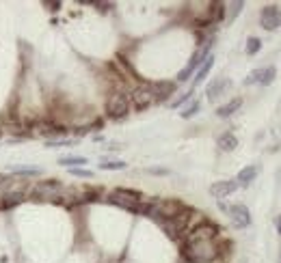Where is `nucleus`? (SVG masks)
I'll return each instance as SVG.
<instances>
[{
  "instance_id": "nucleus-10",
  "label": "nucleus",
  "mask_w": 281,
  "mask_h": 263,
  "mask_svg": "<svg viewBox=\"0 0 281 263\" xmlns=\"http://www.w3.org/2000/svg\"><path fill=\"white\" fill-rule=\"evenodd\" d=\"M149 89H152V93H154V97H156V100H162V97L173 95L175 84H173V82H165V80H160V82L149 84Z\"/></svg>"
},
{
  "instance_id": "nucleus-27",
  "label": "nucleus",
  "mask_w": 281,
  "mask_h": 263,
  "mask_svg": "<svg viewBox=\"0 0 281 263\" xmlns=\"http://www.w3.org/2000/svg\"><path fill=\"white\" fill-rule=\"evenodd\" d=\"M260 76H262V69H256V71H251V74L247 76L245 84H256V82H260Z\"/></svg>"
},
{
  "instance_id": "nucleus-28",
  "label": "nucleus",
  "mask_w": 281,
  "mask_h": 263,
  "mask_svg": "<svg viewBox=\"0 0 281 263\" xmlns=\"http://www.w3.org/2000/svg\"><path fill=\"white\" fill-rule=\"evenodd\" d=\"M243 6H245L243 2H234V4H232V13H230V19H232V17H236V15H238V11L243 9Z\"/></svg>"
},
{
  "instance_id": "nucleus-24",
  "label": "nucleus",
  "mask_w": 281,
  "mask_h": 263,
  "mask_svg": "<svg viewBox=\"0 0 281 263\" xmlns=\"http://www.w3.org/2000/svg\"><path fill=\"white\" fill-rule=\"evenodd\" d=\"M69 173L76 177H82V179H91L93 177V170H87V168H69Z\"/></svg>"
},
{
  "instance_id": "nucleus-3",
  "label": "nucleus",
  "mask_w": 281,
  "mask_h": 263,
  "mask_svg": "<svg viewBox=\"0 0 281 263\" xmlns=\"http://www.w3.org/2000/svg\"><path fill=\"white\" fill-rule=\"evenodd\" d=\"M106 113H108L110 119H123V117L130 113V100H128V95H123V93L110 95L108 102H106Z\"/></svg>"
},
{
  "instance_id": "nucleus-21",
  "label": "nucleus",
  "mask_w": 281,
  "mask_h": 263,
  "mask_svg": "<svg viewBox=\"0 0 281 263\" xmlns=\"http://www.w3.org/2000/svg\"><path fill=\"white\" fill-rule=\"evenodd\" d=\"M199 108H201V102L193 100V102L188 104V106H186V108H184V110H182V113H180V117H182V119H191V117H195V115L199 113Z\"/></svg>"
},
{
  "instance_id": "nucleus-16",
  "label": "nucleus",
  "mask_w": 281,
  "mask_h": 263,
  "mask_svg": "<svg viewBox=\"0 0 281 263\" xmlns=\"http://www.w3.org/2000/svg\"><path fill=\"white\" fill-rule=\"evenodd\" d=\"M6 173L11 175H24V177H32V175H41V168H35V166H22V164H11L6 166Z\"/></svg>"
},
{
  "instance_id": "nucleus-12",
  "label": "nucleus",
  "mask_w": 281,
  "mask_h": 263,
  "mask_svg": "<svg viewBox=\"0 0 281 263\" xmlns=\"http://www.w3.org/2000/svg\"><path fill=\"white\" fill-rule=\"evenodd\" d=\"M26 196L28 194H24V192H9V194L0 196V209H13L22 201H26Z\"/></svg>"
},
{
  "instance_id": "nucleus-22",
  "label": "nucleus",
  "mask_w": 281,
  "mask_h": 263,
  "mask_svg": "<svg viewBox=\"0 0 281 263\" xmlns=\"http://www.w3.org/2000/svg\"><path fill=\"white\" fill-rule=\"evenodd\" d=\"M260 50H262V41H260L258 37H249V39H247V48H245L247 54L253 56V54H258Z\"/></svg>"
},
{
  "instance_id": "nucleus-30",
  "label": "nucleus",
  "mask_w": 281,
  "mask_h": 263,
  "mask_svg": "<svg viewBox=\"0 0 281 263\" xmlns=\"http://www.w3.org/2000/svg\"><path fill=\"white\" fill-rule=\"evenodd\" d=\"M275 225H277V233L281 235V216H277V218H275Z\"/></svg>"
},
{
  "instance_id": "nucleus-2",
  "label": "nucleus",
  "mask_w": 281,
  "mask_h": 263,
  "mask_svg": "<svg viewBox=\"0 0 281 263\" xmlns=\"http://www.w3.org/2000/svg\"><path fill=\"white\" fill-rule=\"evenodd\" d=\"M61 192H63V183L58 179H43V181H37L30 188V196L41 201H52L56 196H61Z\"/></svg>"
},
{
  "instance_id": "nucleus-5",
  "label": "nucleus",
  "mask_w": 281,
  "mask_h": 263,
  "mask_svg": "<svg viewBox=\"0 0 281 263\" xmlns=\"http://www.w3.org/2000/svg\"><path fill=\"white\" fill-rule=\"evenodd\" d=\"M130 102H132L134 110H145V108H149V106H154L156 97H154L152 89H149V84H147V87L134 89V91H132V95H130Z\"/></svg>"
},
{
  "instance_id": "nucleus-4",
  "label": "nucleus",
  "mask_w": 281,
  "mask_h": 263,
  "mask_svg": "<svg viewBox=\"0 0 281 263\" xmlns=\"http://www.w3.org/2000/svg\"><path fill=\"white\" fill-rule=\"evenodd\" d=\"M219 235V227L212 225V222L204 220L201 225H197L195 229L186 233V242H204V240H214Z\"/></svg>"
},
{
  "instance_id": "nucleus-13",
  "label": "nucleus",
  "mask_w": 281,
  "mask_h": 263,
  "mask_svg": "<svg viewBox=\"0 0 281 263\" xmlns=\"http://www.w3.org/2000/svg\"><path fill=\"white\" fill-rule=\"evenodd\" d=\"M258 173H260V166H258V164H251V166H245V168L238 173V177H236L238 186H249V183H251V181L258 177Z\"/></svg>"
},
{
  "instance_id": "nucleus-9",
  "label": "nucleus",
  "mask_w": 281,
  "mask_h": 263,
  "mask_svg": "<svg viewBox=\"0 0 281 263\" xmlns=\"http://www.w3.org/2000/svg\"><path fill=\"white\" fill-rule=\"evenodd\" d=\"M232 87V80H227V78H217L214 82H210V87L206 89V95H208V100L214 102V100H219L221 95L225 93L227 89Z\"/></svg>"
},
{
  "instance_id": "nucleus-26",
  "label": "nucleus",
  "mask_w": 281,
  "mask_h": 263,
  "mask_svg": "<svg viewBox=\"0 0 281 263\" xmlns=\"http://www.w3.org/2000/svg\"><path fill=\"white\" fill-rule=\"evenodd\" d=\"M188 100H193V91H188V93H184L182 97H178V100H175V102H171V108H180L182 104H184V102H188Z\"/></svg>"
},
{
  "instance_id": "nucleus-6",
  "label": "nucleus",
  "mask_w": 281,
  "mask_h": 263,
  "mask_svg": "<svg viewBox=\"0 0 281 263\" xmlns=\"http://www.w3.org/2000/svg\"><path fill=\"white\" fill-rule=\"evenodd\" d=\"M260 24L266 30H275L281 26V9L277 4H269L262 9V15H260Z\"/></svg>"
},
{
  "instance_id": "nucleus-19",
  "label": "nucleus",
  "mask_w": 281,
  "mask_h": 263,
  "mask_svg": "<svg viewBox=\"0 0 281 263\" xmlns=\"http://www.w3.org/2000/svg\"><path fill=\"white\" fill-rule=\"evenodd\" d=\"M58 164L69 166V168H80L82 164H87V157H82V155H63V157H58Z\"/></svg>"
},
{
  "instance_id": "nucleus-29",
  "label": "nucleus",
  "mask_w": 281,
  "mask_h": 263,
  "mask_svg": "<svg viewBox=\"0 0 281 263\" xmlns=\"http://www.w3.org/2000/svg\"><path fill=\"white\" fill-rule=\"evenodd\" d=\"M43 4H45V6H50V11H58V9H61V2H48V0H45Z\"/></svg>"
},
{
  "instance_id": "nucleus-8",
  "label": "nucleus",
  "mask_w": 281,
  "mask_h": 263,
  "mask_svg": "<svg viewBox=\"0 0 281 263\" xmlns=\"http://www.w3.org/2000/svg\"><path fill=\"white\" fill-rule=\"evenodd\" d=\"M236 190H238V181L236 179H225V181L212 183L210 194L217 196V199H225V196H230V194L236 192Z\"/></svg>"
},
{
  "instance_id": "nucleus-14",
  "label": "nucleus",
  "mask_w": 281,
  "mask_h": 263,
  "mask_svg": "<svg viewBox=\"0 0 281 263\" xmlns=\"http://www.w3.org/2000/svg\"><path fill=\"white\" fill-rule=\"evenodd\" d=\"M240 106H243V97H234V100H230L227 104H223V106L217 110V115L221 117V119H227V117H232L234 113H238Z\"/></svg>"
},
{
  "instance_id": "nucleus-1",
  "label": "nucleus",
  "mask_w": 281,
  "mask_h": 263,
  "mask_svg": "<svg viewBox=\"0 0 281 263\" xmlns=\"http://www.w3.org/2000/svg\"><path fill=\"white\" fill-rule=\"evenodd\" d=\"M219 257V248L214 240L184 242V259L188 263H212Z\"/></svg>"
},
{
  "instance_id": "nucleus-20",
  "label": "nucleus",
  "mask_w": 281,
  "mask_h": 263,
  "mask_svg": "<svg viewBox=\"0 0 281 263\" xmlns=\"http://www.w3.org/2000/svg\"><path fill=\"white\" fill-rule=\"evenodd\" d=\"M275 76H277V69L273 67H266V69H262V76H260V84L262 87H269V84H273V80H275Z\"/></svg>"
},
{
  "instance_id": "nucleus-15",
  "label": "nucleus",
  "mask_w": 281,
  "mask_h": 263,
  "mask_svg": "<svg viewBox=\"0 0 281 263\" xmlns=\"http://www.w3.org/2000/svg\"><path fill=\"white\" fill-rule=\"evenodd\" d=\"M110 194L119 196V199H123V201H130V203H141L143 201V194L139 192V190H130V188H115Z\"/></svg>"
},
{
  "instance_id": "nucleus-23",
  "label": "nucleus",
  "mask_w": 281,
  "mask_h": 263,
  "mask_svg": "<svg viewBox=\"0 0 281 263\" xmlns=\"http://www.w3.org/2000/svg\"><path fill=\"white\" fill-rule=\"evenodd\" d=\"M100 168H102V170H123V168H126V162H121V160L102 162V164H100Z\"/></svg>"
},
{
  "instance_id": "nucleus-11",
  "label": "nucleus",
  "mask_w": 281,
  "mask_h": 263,
  "mask_svg": "<svg viewBox=\"0 0 281 263\" xmlns=\"http://www.w3.org/2000/svg\"><path fill=\"white\" fill-rule=\"evenodd\" d=\"M63 132L65 130L52 126V123H37L35 130H32V134H35V136H43V138H48V140H52V136H58V134H63Z\"/></svg>"
},
{
  "instance_id": "nucleus-7",
  "label": "nucleus",
  "mask_w": 281,
  "mask_h": 263,
  "mask_svg": "<svg viewBox=\"0 0 281 263\" xmlns=\"http://www.w3.org/2000/svg\"><path fill=\"white\" fill-rule=\"evenodd\" d=\"M227 212H230V218L232 222L236 225L238 229H247L251 225V214H249V207L243 205V203H236V205L227 207Z\"/></svg>"
},
{
  "instance_id": "nucleus-25",
  "label": "nucleus",
  "mask_w": 281,
  "mask_h": 263,
  "mask_svg": "<svg viewBox=\"0 0 281 263\" xmlns=\"http://www.w3.org/2000/svg\"><path fill=\"white\" fill-rule=\"evenodd\" d=\"M76 140H67V138H56V140H48V147H69Z\"/></svg>"
},
{
  "instance_id": "nucleus-18",
  "label": "nucleus",
  "mask_w": 281,
  "mask_h": 263,
  "mask_svg": "<svg viewBox=\"0 0 281 263\" xmlns=\"http://www.w3.org/2000/svg\"><path fill=\"white\" fill-rule=\"evenodd\" d=\"M238 147V138L234 136V134H223V136H219V149L221 151H234Z\"/></svg>"
},
{
  "instance_id": "nucleus-17",
  "label": "nucleus",
  "mask_w": 281,
  "mask_h": 263,
  "mask_svg": "<svg viewBox=\"0 0 281 263\" xmlns=\"http://www.w3.org/2000/svg\"><path fill=\"white\" fill-rule=\"evenodd\" d=\"M212 65H214V56L210 54V56H208V58H206V61H204V63H201V65H199V69H197V76H195V87H197V84H201V82H204V80H206V76H208V74H210V69H212Z\"/></svg>"
}]
</instances>
